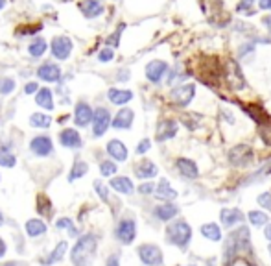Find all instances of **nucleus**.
<instances>
[{"mask_svg": "<svg viewBox=\"0 0 271 266\" xmlns=\"http://www.w3.org/2000/svg\"><path fill=\"white\" fill-rule=\"evenodd\" d=\"M242 253L251 255V237H249V229L247 228L236 229V231H233V233L225 239L224 257L227 264H231L234 259H238Z\"/></svg>", "mask_w": 271, "mask_h": 266, "instance_id": "obj_1", "label": "nucleus"}, {"mask_svg": "<svg viewBox=\"0 0 271 266\" xmlns=\"http://www.w3.org/2000/svg\"><path fill=\"white\" fill-rule=\"evenodd\" d=\"M96 246H98V239L96 235L89 233L83 235L78 239V242L74 244V248L70 250V261L74 266H89L90 261L94 259Z\"/></svg>", "mask_w": 271, "mask_h": 266, "instance_id": "obj_2", "label": "nucleus"}, {"mask_svg": "<svg viewBox=\"0 0 271 266\" xmlns=\"http://www.w3.org/2000/svg\"><path fill=\"white\" fill-rule=\"evenodd\" d=\"M166 239L168 242L177 248H186L188 242L192 240V229L190 226L185 222V220H177V222H172L168 228H166Z\"/></svg>", "mask_w": 271, "mask_h": 266, "instance_id": "obj_3", "label": "nucleus"}, {"mask_svg": "<svg viewBox=\"0 0 271 266\" xmlns=\"http://www.w3.org/2000/svg\"><path fill=\"white\" fill-rule=\"evenodd\" d=\"M255 161V150L249 144H236L229 152V163L236 169H245Z\"/></svg>", "mask_w": 271, "mask_h": 266, "instance_id": "obj_4", "label": "nucleus"}, {"mask_svg": "<svg viewBox=\"0 0 271 266\" xmlns=\"http://www.w3.org/2000/svg\"><path fill=\"white\" fill-rule=\"evenodd\" d=\"M138 257L146 266H160L162 264V251L155 244L138 246Z\"/></svg>", "mask_w": 271, "mask_h": 266, "instance_id": "obj_5", "label": "nucleus"}, {"mask_svg": "<svg viewBox=\"0 0 271 266\" xmlns=\"http://www.w3.org/2000/svg\"><path fill=\"white\" fill-rule=\"evenodd\" d=\"M137 237V224L131 218H124L117 226V239L122 244H131Z\"/></svg>", "mask_w": 271, "mask_h": 266, "instance_id": "obj_6", "label": "nucleus"}, {"mask_svg": "<svg viewBox=\"0 0 271 266\" xmlns=\"http://www.w3.org/2000/svg\"><path fill=\"white\" fill-rule=\"evenodd\" d=\"M194 96H196V85L194 83H185V85H179L172 91V100L179 108H186Z\"/></svg>", "mask_w": 271, "mask_h": 266, "instance_id": "obj_7", "label": "nucleus"}, {"mask_svg": "<svg viewBox=\"0 0 271 266\" xmlns=\"http://www.w3.org/2000/svg\"><path fill=\"white\" fill-rule=\"evenodd\" d=\"M109 124H113L111 113L105 108H98L94 111V119H92V133L94 137H101L105 133V130L109 128Z\"/></svg>", "mask_w": 271, "mask_h": 266, "instance_id": "obj_8", "label": "nucleus"}, {"mask_svg": "<svg viewBox=\"0 0 271 266\" xmlns=\"http://www.w3.org/2000/svg\"><path fill=\"white\" fill-rule=\"evenodd\" d=\"M72 52V41H70L67 35H59V37H53L52 41V56L56 60L65 61Z\"/></svg>", "mask_w": 271, "mask_h": 266, "instance_id": "obj_9", "label": "nucleus"}, {"mask_svg": "<svg viewBox=\"0 0 271 266\" xmlns=\"http://www.w3.org/2000/svg\"><path fill=\"white\" fill-rule=\"evenodd\" d=\"M166 72H168L166 61L155 60V61H149L148 65H146V78H148L151 83H159Z\"/></svg>", "mask_w": 271, "mask_h": 266, "instance_id": "obj_10", "label": "nucleus"}, {"mask_svg": "<svg viewBox=\"0 0 271 266\" xmlns=\"http://www.w3.org/2000/svg\"><path fill=\"white\" fill-rule=\"evenodd\" d=\"M30 150H32L35 155H39V157H46V155L52 153L53 144H52V141H50V137L39 135V137H35V139H32Z\"/></svg>", "mask_w": 271, "mask_h": 266, "instance_id": "obj_11", "label": "nucleus"}, {"mask_svg": "<svg viewBox=\"0 0 271 266\" xmlns=\"http://www.w3.org/2000/svg\"><path fill=\"white\" fill-rule=\"evenodd\" d=\"M177 130H179V126H177L176 120L172 119H166L162 120V122H159V126H157V141L159 142H165L168 141V139H172V137H176Z\"/></svg>", "mask_w": 271, "mask_h": 266, "instance_id": "obj_12", "label": "nucleus"}, {"mask_svg": "<svg viewBox=\"0 0 271 266\" xmlns=\"http://www.w3.org/2000/svg\"><path fill=\"white\" fill-rule=\"evenodd\" d=\"M242 218H244V215L236 207H225L220 212V222L224 224V228H233L238 222H242Z\"/></svg>", "mask_w": 271, "mask_h": 266, "instance_id": "obj_13", "label": "nucleus"}, {"mask_svg": "<svg viewBox=\"0 0 271 266\" xmlns=\"http://www.w3.org/2000/svg\"><path fill=\"white\" fill-rule=\"evenodd\" d=\"M92 119H94V111L90 109L89 103L81 102L76 105V113H74L76 124L81 126V128H85V126H89L90 122H92Z\"/></svg>", "mask_w": 271, "mask_h": 266, "instance_id": "obj_14", "label": "nucleus"}, {"mask_svg": "<svg viewBox=\"0 0 271 266\" xmlns=\"http://www.w3.org/2000/svg\"><path fill=\"white\" fill-rule=\"evenodd\" d=\"M157 172H159L157 165L153 161H149V159H144V161L135 165V176L138 179H151L157 176Z\"/></svg>", "mask_w": 271, "mask_h": 266, "instance_id": "obj_15", "label": "nucleus"}, {"mask_svg": "<svg viewBox=\"0 0 271 266\" xmlns=\"http://www.w3.org/2000/svg\"><path fill=\"white\" fill-rule=\"evenodd\" d=\"M176 167H177V170L181 172V176H185L186 179H196L197 174H199L196 161H192V159L179 157L176 161Z\"/></svg>", "mask_w": 271, "mask_h": 266, "instance_id": "obj_16", "label": "nucleus"}, {"mask_svg": "<svg viewBox=\"0 0 271 266\" xmlns=\"http://www.w3.org/2000/svg\"><path fill=\"white\" fill-rule=\"evenodd\" d=\"M227 69L231 71V74H227V83L233 87V91H238V89L244 87V76H242V71H240V67L234 63V61H229Z\"/></svg>", "mask_w": 271, "mask_h": 266, "instance_id": "obj_17", "label": "nucleus"}, {"mask_svg": "<svg viewBox=\"0 0 271 266\" xmlns=\"http://www.w3.org/2000/svg\"><path fill=\"white\" fill-rule=\"evenodd\" d=\"M242 108H244V111H245L247 115H249L251 119L255 120L256 124H260V126L271 124V120H269V117H267V113L260 108V105H258V103H251V105H242Z\"/></svg>", "mask_w": 271, "mask_h": 266, "instance_id": "obj_18", "label": "nucleus"}, {"mask_svg": "<svg viewBox=\"0 0 271 266\" xmlns=\"http://www.w3.org/2000/svg\"><path fill=\"white\" fill-rule=\"evenodd\" d=\"M153 212H155V217L159 218L160 222H170L172 218L179 215V207L174 205V203H170V201H166V203H162V205L155 207Z\"/></svg>", "mask_w": 271, "mask_h": 266, "instance_id": "obj_19", "label": "nucleus"}, {"mask_svg": "<svg viewBox=\"0 0 271 266\" xmlns=\"http://www.w3.org/2000/svg\"><path fill=\"white\" fill-rule=\"evenodd\" d=\"M37 76L44 82H58L61 78V69L56 63H44V65L39 67Z\"/></svg>", "mask_w": 271, "mask_h": 266, "instance_id": "obj_20", "label": "nucleus"}, {"mask_svg": "<svg viewBox=\"0 0 271 266\" xmlns=\"http://www.w3.org/2000/svg\"><path fill=\"white\" fill-rule=\"evenodd\" d=\"M107 153H109L115 161H126V159H128V148H126V144H124L122 141H118V139L109 141V144H107Z\"/></svg>", "mask_w": 271, "mask_h": 266, "instance_id": "obj_21", "label": "nucleus"}, {"mask_svg": "<svg viewBox=\"0 0 271 266\" xmlns=\"http://www.w3.org/2000/svg\"><path fill=\"white\" fill-rule=\"evenodd\" d=\"M133 117H135V113L131 109H122V111H118L117 117L113 119V126H115L117 130H129L131 124H133Z\"/></svg>", "mask_w": 271, "mask_h": 266, "instance_id": "obj_22", "label": "nucleus"}, {"mask_svg": "<svg viewBox=\"0 0 271 266\" xmlns=\"http://www.w3.org/2000/svg\"><path fill=\"white\" fill-rule=\"evenodd\" d=\"M155 196H157L159 200L172 201L177 198V192H176V189H172V185L168 179H160V183L157 185V189H155Z\"/></svg>", "mask_w": 271, "mask_h": 266, "instance_id": "obj_23", "label": "nucleus"}, {"mask_svg": "<svg viewBox=\"0 0 271 266\" xmlns=\"http://www.w3.org/2000/svg\"><path fill=\"white\" fill-rule=\"evenodd\" d=\"M107 98H109V102L115 103V105H124V103H128L129 100L133 98V92L126 91V89H109Z\"/></svg>", "mask_w": 271, "mask_h": 266, "instance_id": "obj_24", "label": "nucleus"}, {"mask_svg": "<svg viewBox=\"0 0 271 266\" xmlns=\"http://www.w3.org/2000/svg\"><path fill=\"white\" fill-rule=\"evenodd\" d=\"M80 8L87 19H94V17H100L103 13V8H101V4L98 0H83L80 4Z\"/></svg>", "mask_w": 271, "mask_h": 266, "instance_id": "obj_25", "label": "nucleus"}, {"mask_svg": "<svg viewBox=\"0 0 271 266\" xmlns=\"http://www.w3.org/2000/svg\"><path fill=\"white\" fill-rule=\"evenodd\" d=\"M59 141L65 148H80L81 146V137L76 130H65L59 135Z\"/></svg>", "mask_w": 271, "mask_h": 266, "instance_id": "obj_26", "label": "nucleus"}, {"mask_svg": "<svg viewBox=\"0 0 271 266\" xmlns=\"http://www.w3.org/2000/svg\"><path fill=\"white\" fill-rule=\"evenodd\" d=\"M111 187L120 194H133V181L126 176H120V178H113L111 179Z\"/></svg>", "mask_w": 271, "mask_h": 266, "instance_id": "obj_27", "label": "nucleus"}, {"mask_svg": "<svg viewBox=\"0 0 271 266\" xmlns=\"http://www.w3.org/2000/svg\"><path fill=\"white\" fill-rule=\"evenodd\" d=\"M24 229H26L28 237H39V235L46 233V224L43 220H39V218H32V220L26 222Z\"/></svg>", "mask_w": 271, "mask_h": 266, "instance_id": "obj_28", "label": "nucleus"}, {"mask_svg": "<svg viewBox=\"0 0 271 266\" xmlns=\"http://www.w3.org/2000/svg\"><path fill=\"white\" fill-rule=\"evenodd\" d=\"M35 102L37 105L44 109H53V98H52V91L48 87H41L37 92V96H35Z\"/></svg>", "mask_w": 271, "mask_h": 266, "instance_id": "obj_29", "label": "nucleus"}, {"mask_svg": "<svg viewBox=\"0 0 271 266\" xmlns=\"http://www.w3.org/2000/svg\"><path fill=\"white\" fill-rule=\"evenodd\" d=\"M201 235L205 237V239L212 240V242H218V240H222V229L216 226V224H203L201 226Z\"/></svg>", "mask_w": 271, "mask_h": 266, "instance_id": "obj_30", "label": "nucleus"}, {"mask_svg": "<svg viewBox=\"0 0 271 266\" xmlns=\"http://www.w3.org/2000/svg\"><path fill=\"white\" fill-rule=\"evenodd\" d=\"M65 251H67V242L63 240V242H59V244L53 248L52 253H50V255H48L43 262H44V264H53V262H59L65 257Z\"/></svg>", "mask_w": 271, "mask_h": 266, "instance_id": "obj_31", "label": "nucleus"}, {"mask_svg": "<svg viewBox=\"0 0 271 266\" xmlns=\"http://www.w3.org/2000/svg\"><path fill=\"white\" fill-rule=\"evenodd\" d=\"M48 44L46 41H44L43 37H37L35 41H32V44L28 46V52H30V56H33V58H41V56L46 52Z\"/></svg>", "mask_w": 271, "mask_h": 266, "instance_id": "obj_32", "label": "nucleus"}, {"mask_svg": "<svg viewBox=\"0 0 271 266\" xmlns=\"http://www.w3.org/2000/svg\"><path fill=\"white\" fill-rule=\"evenodd\" d=\"M87 170H89V165L85 161H76L74 167L70 169V174H69V181H76V179L83 178L87 174Z\"/></svg>", "mask_w": 271, "mask_h": 266, "instance_id": "obj_33", "label": "nucleus"}, {"mask_svg": "<svg viewBox=\"0 0 271 266\" xmlns=\"http://www.w3.org/2000/svg\"><path fill=\"white\" fill-rule=\"evenodd\" d=\"M30 124H32L33 128H48V126L52 124V119H50L48 115L35 113V115H32V119H30Z\"/></svg>", "mask_w": 271, "mask_h": 266, "instance_id": "obj_34", "label": "nucleus"}, {"mask_svg": "<svg viewBox=\"0 0 271 266\" xmlns=\"http://www.w3.org/2000/svg\"><path fill=\"white\" fill-rule=\"evenodd\" d=\"M247 218H249L251 226H255V228L266 226V222H267V215L266 212H260V211H249Z\"/></svg>", "mask_w": 271, "mask_h": 266, "instance_id": "obj_35", "label": "nucleus"}, {"mask_svg": "<svg viewBox=\"0 0 271 266\" xmlns=\"http://www.w3.org/2000/svg\"><path fill=\"white\" fill-rule=\"evenodd\" d=\"M15 155L6 150V148H0V167H15Z\"/></svg>", "mask_w": 271, "mask_h": 266, "instance_id": "obj_36", "label": "nucleus"}, {"mask_svg": "<svg viewBox=\"0 0 271 266\" xmlns=\"http://www.w3.org/2000/svg\"><path fill=\"white\" fill-rule=\"evenodd\" d=\"M37 211L43 215V217H48V215H52V203H50V200H48L46 196H39L37 200Z\"/></svg>", "mask_w": 271, "mask_h": 266, "instance_id": "obj_37", "label": "nucleus"}, {"mask_svg": "<svg viewBox=\"0 0 271 266\" xmlns=\"http://www.w3.org/2000/svg\"><path fill=\"white\" fill-rule=\"evenodd\" d=\"M100 172H101V176H105V178H109V176H115V172H117V165L113 163V161H101V163H100Z\"/></svg>", "mask_w": 271, "mask_h": 266, "instance_id": "obj_38", "label": "nucleus"}, {"mask_svg": "<svg viewBox=\"0 0 271 266\" xmlns=\"http://www.w3.org/2000/svg\"><path fill=\"white\" fill-rule=\"evenodd\" d=\"M56 228H58V229H67V231H69V233H72V235L78 233L70 218H59L58 222H56Z\"/></svg>", "mask_w": 271, "mask_h": 266, "instance_id": "obj_39", "label": "nucleus"}, {"mask_svg": "<svg viewBox=\"0 0 271 266\" xmlns=\"http://www.w3.org/2000/svg\"><path fill=\"white\" fill-rule=\"evenodd\" d=\"M13 89H15V82H13L11 78H4V80L0 82V92H2V94H10Z\"/></svg>", "mask_w": 271, "mask_h": 266, "instance_id": "obj_40", "label": "nucleus"}, {"mask_svg": "<svg viewBox=\"0 0 271 266\" xmlns=\"http://www.w3.org/2000/svg\"><path fill=\"white\" fill-rule=\"evenodd\" d=\"M258 205L264 207L266 211L271 212V192H262V194L258 196Z\"/></svg>", "mask_w": 271, "mask_h": 266, "instance_id": "obj_41", "label": "nucleus"}, {"mask_svg": "<svg viewBox=\"0 0 271 266\" xmlns=\"http://www.w3.org/2000/svg\"><path fill=\"white\" fill-rule=\"evenodd\" d=\"M94 189H96V192H98V196H100L101 200H103V201L109 200V192H107V187L101 183V181H94Z\"/></svg>", "mask_w": 271, "mask_h": 266, "instance_id": "obj_42", "label": "nucleus"}, {"mask_svg": "<svg viewBox=\"0 0 271 266\" xmlns=\"http://www.w3.org/2000/svg\"><path fill=\"white\" fill-rule=\"evenodd\" d=\"M113 58H115V52H113L111 48H103L100 54H98V60H100L101 63H107V61H111Z\"/></svg>", "mask_w": 271, "mask_h": 266, "instance_id": "obj_43", "label": "nucleus"}, {"mask_svg": "<svg viewBox=\"0 0 271 266\" xmlns=\"http://www.w3.org/2000/svg\"><path fill=\"white\" fill-rule=\"evenodd\" d=\"M149 146H151V141H149V139H144V141L138 142L137 153H146L149 150Z\"/></svg>", "mask_w": 271, "mask_h": 266, "instance_id": "obj_44", "label": "nucleus"}, {"mask_svg": "<svg viewBox=\"0 0 271 266\" xmlns=\"http://www.w3.org/2000/svg\"><path fill=\"white\" fill-rule=\"evenodd\" d=\"M153 190H155L153 183H142L140 187H138V192H140V194H151Z\"/></svg>", "mask_w": 271, "mask_h": 266, "instance_id": "obj_45", "label": "nucleus"}, {"mask_svg": "<svg viewBox=\"0 0 271 266\" xmlns=\"http://www.w3.org/2000/svg\"><path fill=\"white\" fill-rule=\"evenodd\" d=\"M122 28L124 26H120L117 30V33H113L111 37L107 39V44H111V46H118V37H120V33H122Z\"/></svg>", "mask_w": 271, "mask_h": 266, "instance_id": "obj_46", "label": "nucleus"}, {"mask_svg": "<svg viewBox=\"0 0 271 266\" xmlns=\"http://www.w3.org/2000/svg\"><path fill=\"white\" fill-rule=\"evenodd\" d=\"M41 28H43V24H35V26L22 28V32H21V33H28V35H30V33H37L39 30H41Z\"/></svg>", "mask_w": 271, "mask_h": 266, "instance_id": "obj_47", "label": "nucleus"}, {"mask_svg": "<svg viewBox=\"0 0 271 266\" xmlns=\"http://www.w3.org/2000/svg\"><path fill=\"white\" fill-rule=\"evenodd\" d=\"M255 4V0H242L238 4V11H245V10H249L251 6Z\"/></svg>", "mask_w": 271, "mask_h": 266, "instance_id": "obj_48", "label": "nucleus"}, {"mask_svg": "<svg viewBox=\"0 0 271 266\" xmlns=\"http://www.w3.org/2000/svg\"><path fill=\"white\" fill-rule=\"evenodd\" d=\"M37 89H39L37 83L30 82V83H28V85H26V87H24V92H26V94H33V92H39Z\"/></svg>", "mask_w": 271, "mask_h": 266, "instance_id": "obj_49", "label": "nucleus"}, {"mask_svg": "<svg viewBox=\"0 0 271 266\" xmlns=\"http://www.w3.org/2000/svg\"><path fill=\"white\" fill-rule=\"evenodd\" d=\"M260 10H271V0H258Z\"/></svg>", "mask_w": 271, "mask_h": 266, "instance_id": "obj_50", "label": "nucleus"}, {"mask_svg": "<svg viewBox=\"0 0 271 266\" xmlns=\"http://www.w3.org/2000/svg\"><path fill=\"white\" fill-rule=\"evenodd\" d=\"M253 50H255V46H253V44H247V46H244V48L240 50V56L249 54V52H253Z\"/></svg>", "mask_w": 271, "mask_h": 266, "instance_id": "obj_51", "label": "nucleus"}, {"mask_svg": "<svg viewBox=\"0 0 271 266\" xmlns=\"http://www.w3.org/2000/svg\"><path fill=\"white\" fill-rule=\"evenodd\" d=\"M107 266H120V264H118V257H117V255H111V257H109V261H107Z\"/></svg>", "mask_w": 271, "mask_h": 266, "instance_id": "obj_52", "label": "nucleus"}, {"mask_svg": "<svg viewBox=\"0 0 271 266\" xmlns=\"http://www.w3.org/2000/svg\"><path fill=\"white\" fill-rule=\"evenodd\" d=\"M6 255V242L2 240V237H0V259Z\"/></svg>", "mask_w": 271, "mask_h": 266, "instance_id": "obj_53", "label": "nucleus"}, {"mask_svg": "<svg viewBox=\"0 0 271 266\" xmlns=\"http://www.w3.org/2000/svg\"><path fill=\"white\" fill-rule=\"evenodd\" d=\"M264 235H266L267 240H271V224H269V226H266V229H264Z\"/></svg>", "mask_w": 271, "mask_h": 266, "instance_id": "obj_54", "label": "nucleus"}, {"mask_svg": "<svg viewBox=\"0 0 271 266\" xmlns=\"http://www.w3.org/2000/svg\"><path fill=\"white\" fill-rule=\"evenodd\" d=\"M2 266H22V264H21V262L13 261V262H6V264H2Z\"/></svg>", "mask_w": 271, "mask_h": 266, "instance_id": "obj_55", "label": "nucleus"}, {"mask_svg": "<svg viewBox=\"0 0 271 266\" xmlns=\"http://www.w3.org/2000/svg\"><path fill=\"white\" fill-rule=\"evenodd\" d=\"M6 8V0H0V10H4Z\"/></svg>", "mask_w": 271, "mask_h": 266, "instance_id": "obj_56", "label": "nucleus"}, {"mask_svg": "<svg viewBox=\"0 0 271 266\" xmlns=\"http://www.w3.org/2000/svg\"><path fill=\"white\" fill-rule=\"evenodd\" d=\"M4 224V217H2V212H0V226Z\"/></svg>", "mask_w": 271, "mask_h": 266, "instance_id": "obj_57", "label": "nucleus"}, {"mask_svg": "<svg viewBox=\"0 0 271 266\" xmlns=\"http://www.w3.org/2000/svg\"><path fill=\"white\" fill-rule=\"evenodd\" d=\"M61 2H69V0H61Z\"/></svg>", "mask_w": 271, "mask_h": 266, "instance_id": "obj_58", "label": "nucleus"}, {"mask_svg": "<svg viewBox=\"0 0 271 266\" xmlns=\"http://www.w3.org/2000/svg\"><path fill=\"white\" fill-rule=\"evenodd\" d=\"M269 255H271V246H269Z\"/></svg>", "mask_w": 271, "mask_h": 266, "instance_id": "obj_59", "label": "nucleus"}]
</instances>
